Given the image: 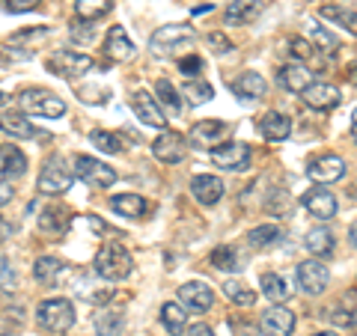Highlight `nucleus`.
I'll return each mask as SVG.
<instances>
[{
    "mask_svg": "<svg viewBox=\"0 0 357 336\" xmlns=\"http://www.w3.org/2000/svg\"><path fill=\"white\" fill-rule=\"evenodd\" d=\"M93 265H96V274L110 280V283H116V280H126L131 274V268H134L131 253L122 247L119 241H105L102 247H98Z\"/></svg>",
    "mask_w": 357,
    "mask_h": 336,
    "instance_id": "f257e3e1",
    "label": "nucleus"
},
{
    "mask_svg": "<svg viewBox=\"0 0 357 336\" xmlns=\"http://www.w3.org/2000/svg\"><path fill=\"white\" fill-rule=\"evenodd\" d=\"M194 42H197L194 27H188V24H167V27L155 30V36L149 39V48H152L155 57H173L176 51L191 48Z\"/></svg>",
    "mask_w": 357,
    "mask_h": 336,
    "instance_id": "f03ea898",
    "label": "nucleus"
},
{
    "mask_svg": "<svg viewBox=\"0 0 357 336\" xmlns=\"http://www.w3.org/2000/svg\"><path fill=\"white\" fill-rule=\"evenodd\" d=\"M18 105L21 110L27 114H36V116H48V119H60L66 114V102L51 93V89H39V86H30V89H21L18 93Z\"/></svg>",
    "mask_w": 357,
    "mask_h": 336,
    "instance_id": "7ed1b4c3",
    "label": "nucleus"
},
{
    "mask_svg": "<svg viewBox=\"0 0 357 336\" xmlns=\"http://www.w3.org/2000/svg\"><path fill=\"white\" fill-rule=\"evenodd\" d=\"M36 321L51 333H66L75 324V307L66 298H48L36 310Z\"/></svg>",
    "mask_w": 357,
    "mask_h": 336,
    "instance_id": "20e7f679",
    "label": "nucleus"
},
{
    "mask_svg": "<svg viewBox=\"0 0 357 336\" xmlns=\"http://www.w3.org/2000/svg\"><path fill=\"white\" fill-rule=\"evenodd\" d=\"M72 178H75V176H72V170H66L63 158H51L48 164L42 167L36 188H39V194L60 197V194H66V190L72 188Z\"/></svg>",
    "mask_w": 357,
    "mask_h": 336,
    "instance_id": "39448f33",
    "label": "nucleus"
},
{
    "mask_svg": "<svg viewBox=\"0 0 357 336\" xmlns=\"http://www.w3.org/2000/svg\"><path fill=\"white\" fill-rule=\"evenodd\" d=\"M48 69L54 75L66 77V81H75V77H81L93 69V57L89 54H77V51H57L48 60Z\"/></svg>",
    "mask_w": 357,
    "mask_h": 336,
    "instance_id": "423d86ee",
    "label": "nucleus"
},
{
    "mask_svg": "<svg viewBox=\"0 0 357 336\" xmlns=\"http://www.w3.org/2000/svg\"><path fill=\"white\" fill-rule=\"evenodd\" d=\"M75 170H77V176H81L89 188H110L116 182V173L110 170L105 161L89 158V155H77V158H75Z\"/></svg>",
    "mask_w": 357,
    "mask_h": 336,
    "instance_id": "0eeeda50",
    "label": "nucleus"
},
{
    "mask_svg": "<svg viewBox=\"0 0 357 336\" xmlns=\"http://www.w3.org/2000/svg\"><path fill=\"white\" fill-rule=\"evenodd\" d=\"M229 134V122H220V119H203L197 122V125L191 128V140L197 149H218L223 140H227Z\"/></svg>",
    "mask_w": 357,
    "mask_h": 336,
    "instance_id": "6e6552de",
    "label": "nucleus"
},
{
    "mask_svg": "<svg viewBox=\"0 0 357 336\" xmlns=\"http://www.w3.org/2000/svg\"><path fill=\"white\" fill-rule=\"evenodd\" d=\"M131 110H134V116H137V119L143 122V125L158 128V131H164V128H167V116H164L161 105L155 102V96L143 93V89H137V93L131 96Z\"/></svg>",
    "mask_w": 357,
    "mask_h": 336,
    "instance_id": "1a4fd4ad",
    "label": "nucleus"
},
{
    "mask_svg": "<svg viewBox=\"0 0 357 336\" xmlns=\"http://www.w3.org/2000/svg\"><path fill=\"white\" fill-rule=\"evenodd\" d=\"M188 152V140L178 131H161L152 143V155L164 164H178Z\"/></svg>",
    "mask_w": 357,
    "mask_h": 336,
    "instance_id": "9d476101",
    "label": "nucleus"
},
{
    "mask_svg": "<svg viewBox=\"0 0 357 336\" xmlns=\"http://www.w3.org/2000/svg\"><path fill=\"white\" fill-rule=\"evenodd\" d=\"M211 161L220 170H244L250 164V146L248 143H220L218 149H211Z\"/></svg>",
    "mask_w": 357,
    "mask_h": 336,
    "instance_id": "9b49d317",
    "label": "nucleus"
},
{
    "mask_svg": "<svg viewBox=\"0 0 357 336\" xmlns=\"http://www.w3.org/2000/svg\"><path fill=\"white\" fill-rule=\"evenodd\" d=\"M259 330H262V336H292V330H295V312L280 307V304H274L271 310L262 312Z\"/></svg>",
    "mask_w": 357,
    "mask_h": 336,
    "instance_id": "f8f14e48",
    "label": "nucleus"
},
{
    "mask_svg": "<svg viewBox=\"0 0 357 336\" xmlns=\"http://www.w3.org/2000/svg\"><path fill=\"white\" fill-rule=\"evenodd\" d=\"M301 203H304V208L310 211L312 217H321V220H331L333 215H337V197L331 194V190L325 185H316L310 188L304 197H301Z\"/></svg>",
    "mask_w": 357,
    "mask_h": 336,
    "instance_id": "ddd939ff",
    "label": "nucleus"
},
{
    "mask_svg": "<svg viewBox=\"0 0 357 336\" xmlns=\"http://www.w3.org/2000/svg\"><path fill=\"white\" fill-rule=\"evenodd\" d=\"M307 176L312 178L316 185H331V182H340L345 176V161L340 155H321V158L310 161L307 167Z\"/></svg>",
    "mask_w": 357,
    "mask_h": 336,
    "instance_id": "4468645a",
    "label": "nucleus"
},
{
    "mask_svg": "<svg viewBox=\"0 0 357 336\" xmlns=\"http://www.w3.org/2000/svg\"><path fill=\"white\" fill-rule=\"evenodd\" d=\"M328 280H331L328 268L321 265L319 259L298 262V283H301V289H304L307 295H319V292H325Z\"/></svg>",
    "mask_w": 357,
    "mask_h": 336,
    "instance_id": "2eb2a0df",
    "label": "nucleus"
},
{
    "mask_svg": "<svg viewBox=\"0 0 357 336\" xmlns=\"http://www.w3.org/2000/svg\"><path fill=\"white\" fill-rule=\"evenodd\" d=\"M105 54H107V60H114V63H126L134 57V42L126 33V27H110L107 39H105Z\"/></svg>",
    "mask_w": 357,
    "mask_h": 336,
    "instance_id": "dca6fc26",
    "label": "nucleus"
},
{
    "mask_svg": "<svg viewBox=\"0 0 357 336\" xmlns=\"http://www.w3.org/2000/svg\"><path fill=\"white\" fill-rule=\"evenodd\" d=\"M178 300L188 307V310H197V312H206L215 304V292L206 286V283H185L178 289Z\"/></svg>",
    "mask_w": 357,
    "mask_h": 336,
    "instance_id": "f3484780",
    "label": "nucleus"
},
{
    "mask_svg": "<svg viewBox=\"0 0 357 336\" xmlns=\"http://www.w3.org/2000/svg\"><path fill=\"white\" fill-rule=\"evenodd\" d=\"M191 194H194V199L199 206H215L223 197V182L218 176H194Z\"/></svg>",
    "mask_w": 357,
    "mask_h": 336,
    "instance_id": "a211bd4d",
    "label": "nucleus"
},
{
    "mask_svg": "<svg viewBox=\"0 0 357 336\" xmlns=\"http://www.w3.org/2000/svg\"><path fill=\"white\" fill-rule=\"evenodd\" d=\"M262 13V0H232L223 13V21L229 27H241V24H250V21Z\"/></svg>",
    "mask_w": 357,
    "mask_h": 336,
    "instance_id": "6ab92c4d",
    "label": "nucleus"
},
{
    "mask_svg": "<svg viewBox=\"0 0 357 336\" xmlns=\"http://www.w3.org/2000/svg\"><path fill=\"white\" fill-rule=\"evenodd\" d=\"M280 84L289 89V93H301L304 96L307 89L312 86V72L307 69L304 63H289L280 69Z\"/></svg>",
    "mask_w": 357,
    "mask_h": 336,
    "instance_id": "aec40b11",
    "label": "nucleus"
},
{
    "mask_svg": "<svg viewBox=\"0 0 357 336\" xmlns=\"http://www.w3.org/2000/svg\"><path fill=\"white\" fill-rule=\"evenodd\" d=\"M69 223H72V215H69V208H63V206H48L42 211V217H39V232L45 235H63L66 229H69Z\"/></svg>",
    "mask_w": 357,
    "mask_h": 336,
    "instance_id": "412c9836",
    "label": "nucleus"
},
{
    "mask_svg": "<svg viewBox=\"0 0 357 336\" xmlns=\"http://www.w3.org/2000/svg\"><path fill=\"white\" fill-rule=\"evenodd\" d=\"M304 102L312 110H331V107L340 105V89L333 84H312L304 93Z\"/></svg>",
    "mask_w": 357,
    "mask_h": 336,
    "instance_id": "4be33fe9",
    "label": "nucleus"
},
{
    "mask_svg": "<svg viewBox=\"0 0 357 336\" xmlns=\"http://www.w3.org/2000/svg\"><path fill=\"white\" fill-rule=\"evenodd\" d=\"M27 173V158L18 146H0V176L3 178H18Z\"/></svg>",
    "mask_w": 357,
    "mask_h": 336,
    "instance_id": "5701e85b",
    "label": "nucleus"
},
{
    "mask_svg": "<svg viewBox=\"0 0 357 336\" xmlns=\"http://www.w3.org/2000/svg\"><path fill=\"white\" fill-rule=\"evenodd\" d=\"M0 128H3L6 134H13V137H18V140L36 137V128H33V122L24 114H18V110H6V114L0 116Z\"/></svg>",
    "mask_w": 357,
    "mask_h": 336,
    "instance_id": "b1692460",
    "label": "nucleus"
},
{
    "mask_svg": "<svg viewBox=\"0 0 357 336\" xmlns=\"http://www.w3.org/2000/svg\"><path fill=\"white\" fill-rule=\"evenodd\" d=\"M265 89H268L265 77L256 75V72H244V75H238L236 81H232V93H236L238 98H262Z\"/></svg>",
    "mask_w": 357,
    "mask_h": 336,
    "instance_id": "393cba45",
    "label": "nucleus"
},
{
    "mask_svg": "<svg viewBox=\"0 0 357 336\" xmlns=\"http://www.w3.org/2000/svg\"><path fill=\"white\" fill-rule=\"evenodd\" d=\"M110 208H114L116 215H122V217H143L146 215V208H149V203L140 194H116L114 199H110Z\"/></svg>",
    "mask_w": 357,
    "mask_h": 336,
    "instance_id": "a878e982",
    "label": "nucleus"
},
{
    "mask_svg": "<svg viewBox=\"0 0 357 336\" xmlns=\"http://www.w3.org/2000/svg\"><path fill=\"white\" fill-rule=\"evenodd\" d=\"M259 128H262L265 140H286L289 134H292V122H289L283 114H265Z\"/></svg>",
    "mask_w": 357,
    "mask_h": 336,
    "instance_id": "bb28decb",
    "label": "nucleus"
},
{
    "mask_svg": "<svg viewBox=\"0 0 357 336\" xmlns=\"http://www.w3.org/2000/svg\"><path fill=\"white\" fill-rule=\"evenodd\" d=\"M60 274H63V262L54 259V256H39V259L33 262V277H36V283H42V286H54Z\"/></svg>",
    "mask_w": 357,
    "mask_h": 336,
    "instance_id": "cd10ccee",
    "label": "nucleus"
},
{
    "mask_svg": "<svg viewBox=\"0 0 357 336\" xmlns=\"http://www.w3.org/2000/svg\"><path fill=\"white\" fill-rule=\"evenodd\" d=\"M155 102H158L161 107H167V114H173V116L182 114V98H178V89L167 81V77H161V81L155 84Z\"/></svg>",
    "mask_w": 357,
    "mask_h": 336,
    "instance_id": "c85d7f7f",
    "label": "nucleus"
},
{
    "mask_svg": "<svg viewBox=\"0 0 357 336\" xmlns=\"http://www.w3.org/2000/svg\"><path fill=\"white\" fill-rule=\"evenodd\" d=\"M161 324L167 330H170L173 336H178L185 328H188V312L182 304H176V300H170V304L161 307Z\"/></svg>",
    "mask_w": 357,
    "mask_h": 336,
    "instance_id": "c756f323",
    "label": "nucleus"
},
{
    "mask_svg": "<svg viewBox=\"0 0 357 336\" xmlns=\"http://www.w3.org/2000/svg\"><path fill=\"white\" fill-rule=\"evenodd\" d=\"M304 244H307V250L312 256H331L333 253V232L325 229V227H316V229L307 232Z\"/></svg>",
    "mask_w": 357,
    "mask_h": 336,
    "instance_id": "7c9ffc66",
    "label": "nucleus"
},
{
    "mask_svg": "<svg viewBox=\"0 0 357 336\" xmlns=\"http://www.w3.org/2000/svg\"><path fill=\"white\" fill-rule=\"evenodd\" d=\"M262 295L271 300V304H283L292 295V289L286 286V280L280 274H262Z\"/></svg>",
    "mask_w": 357,
    "mask_h": 336,
    "instance_id": "2f4dec72",
    "label": "nucleus"
},
{
    "mask_svg": "<svg viewBox=\"0 0 357 336\" xmlns=\"http://www.w3.org/2000/svg\"><path fill=\"white\" fill-rule=\"evenodd\" d=\"M114 9V0H75V13L84 21H98Z\"/></svg>",
    "mask_w": 357,
    "mask_h": 336,
    "instance_id": "473e14b6",
    "label": "nucleus"
},
{
    "mask_svg": "<svg viewBox=\"0 0 357 336\" xmlns=\"http://www.w3.org/2000/svg\"><path fill=\"white\" fill-rule=\"evenodd\" d=\"M223 295H227L236 307H253L256 304V292L248 283H241V280H227V283H223Z\"/></svg>",
    "mask_w": 357,
    "mask_h": 336,
    "instance_id": "72a5a7b5",
    "label": "nucleus"
},
{
    "mask_svg": "<svg viewBox=\"0 0 357 336\" xmlns=\"http://www.w3.org/2000/svg\"><path fill=\"white\" fill-rule=\"evenodd\" d=\"M122 324H126V316H122L119 310H102L96 316L98 336H119L122 333Z\"/></svg>",
    "mask_w": 357,
    "mask_h": 336,
    "instance_id": "f704fd0d",
    "label": "nucleus"
},
{
    "mask_svg": "<svg viewBox=\"0 0 357 336\" xmlns=\"http://www.w3.org/2000/svg\"><path fill=\"white\" fill-rule=\"evenodd\" d=\"M89 143H93L96 149L107 152V155H119L122 149H126L122 134H114V131H93V134H89Z\"/></svg>",
    "mask_w": 357,
    "mask_h": 336,
    "instance_id": "c9c22d12",
    "label": "nucleus"
},
{
    "mask_svg": "<svg viewBox=\"0 0 357 336\" xmlns=\"http://www.w3.org/2000/svg\"><path fill=\"white\" fill-rule=\"evenodd\" d=\"M280 227H274V223H262V227H256L250 229L248 235V241H250V247H271V244L280 241Z\"/></svg>",
    "mask_w": 357,
    "mask_h": 336,
    "instance_id": "e433bc0d",
    "label": "nucleus"
},
{
    "mask_svg": "<svg viewBox=\"0 0 357 336\" xmlns=\"http://www.w3.org/2000/svg\"><path fill=\"white\" fill-rule=\"evenodd\" d=\"M211 265H215L218 271H238L241 259H238L236 247H227V244H220V247H215V253H211Z\"/></svg>",
    "mask_w": 357,
    "mask_h": 336,
    "instance_id": "4c0bfd02",
    "label": "nucleus"
},
{
    "mask_svg": "<svg viewBox=\"0 0 357 336\" xmlns=\"http://www.w3.org/2000/svg\"><path fill=\"white\" fill-rule=\"evenodd\" d=\"M182 96H185L191 105H203V102H208V98H211V86H208L206 81H197V77H194V81H188V84L182 86Z\"/></svg>",
    "mask_w": 357,
    "mask_h": 336,
    "instance_id": "58836bf2",
    "label": "nucleus"
},
{
    "mask_svg": "<svg viewBox=\"0 0 357 336\" xmlns=\"http://www.w3.org/2000/svg\"><path fill=\"white\" fill-rule=\"evenodd\" d=\"M18 286V277H15V268L6 256H0V292H15Z\"/></svg>",
    "mask_w": 357,
    "mask_h": 336,
    "instance_id": "ea45409f",
    "label": "nucleus"
},
{
    "mask_svg": "<svg viewBox=\"0 0 357 336\" xmlns=\"http://www.w3.org/2000/svg\"><path fill=\"white\" fill-rule=\"evenodd\" d=\"M110 98V89H102V86H84L81 89V102L86 105H105Z\"/></svg>",
    "mask_w": 357,
    "mask_h": 336,
    "instance_id": "a19ab883",
    "label": "nucleus"
},
{
    "mask_svg": "<svg viewBox=\"0 0 357 336\" xmlns=\"http://www.w3.org/2000/svg\"><path fill=\"white\" fill-rule=\"evenodd\" d=\"M178 72L188 75L194 81L197 75H203V60L197 57V54H191V57H185V60H178Z\"/></svg>",
    "mask_w": 357,
    "mask_h": 336,
    "instance_id": "79ce46f5",
    "label": "nucleus"
},
{
    "mask_svg": "<svg viewBox=\"0 0 357 336\" xmlns=\"http://www.w3.org/2000/svg\"><path fill=\"white\" fill-rule=\"evenodd\" d=\"M292 54H295V60L310 63L312 57H316V48H312L307 39H292Z\"/></svg>",
    "mask_w": 357,
    "mask_h": 336,
    "instance_id": "37998d69",
    "label": "nucleus"
},
{
    "mask_svg": "<svg viewBox=\"0 0 357 336\" xmlns=\"http://www.w3.org/2000/svg\"><path fill=\"white\" fill-rule=\"evenodd\" d=\"M312 39H316V42L321 45V48H328V54H331L333 48H337V39H333L325 27H316V30H312Z\"/></svg>",
    "mask_w": 357,
    "mask_h": 336,
    "instance_id": "c03bdc74",
    "label": "nucleus"
},
{
    "mask_svg": "<svg viewBox=\"0 0 357 336\" xmlns=\"http://www.w3.org/2000/svg\"><path fill=\"white\" fill-rule=\"evenodd\" d=\"M36 6L39 0H6V9H13V13H33Z\"/></svg>",
    "mask_w": 357,
    "mask_h": 336,
    "instance_id": "a18cd8bd",
    "label": "nucleus"
},
{
    "mask_svg": "<svg viewBox=\"0 0 357 336\" xmlns=\"http://www.w3.org/2000/svg\"><path fill=\"white\" fill-rule=\"evenodd\" d=\"M72 39L75 42H93V27L89 24H75L72 27Z\"/></svg>",
    "mask_w": 357,
    "mask_h": 336,
    "instance_id": "49530a36",
    "label": "nucleus"
},
{
    "mask_svg": "<svg viewBox=\"0 0 357 336\" xmlns=\"http://www.w3.org/2000/svg\"><path fill=\"white\" fill-rule=\"evenodd\" d=\"M13 197H15V190H13V182H6V178H0V206L13 203Z\"/></svg>",
    "mask_w": 357,
    "mask_h": 336,
    "instance_id": "de8ad7c7",
    "label": "nucleus"
},
{
    "mask_svg": "<svg viewBox=\"0 0 357 336\" xmlns=\"http://www.w3.org/2000/svg\"><path fill=\"white\" fill-rule=\"evenodd\" d=\"M208 42H211V45H215V48H218L220 54L232 48V42H229L227 36H223V33H211V36H208Z\"/></svg>",
    "mask_w": 357,
    "mask_h": 336,
    "instance_id": "09e8293b",
    "label": "nucleus"
},
{
    "mask_svg": "<svg viewBox=\"0 0 357 336\" xmlns=\"http://www.w3.org/2000/svg\"><path fill=\"white\" fill-rule=\"evenodd\" d=\"M331 321H337L340 328H349V324L354 321V316H351V312H345V316H342V310H331Z\"/></svg>",
    "mask_w": 357,
    "mask_h": 336,
    "instance_id": "8fccbe9b",
    "label": "nucleus"
},
{
    "mask_svg": "<svg viewBox=\"0 0 357 336\" xmlns=\"http://www.w3.org/2000/svg\"><path fill=\"white\" fill-rule=\"evenodd\" d=\"M188 336H215V333H211L208 324H194V328H188Z\"/></svg>",
    "mask_w": 357,
    "mask_h": 336,
    "instance_id": "3c124183",
    "label": "nucleus"
},
{
    "mask_svg": "<svg viewBox=\"0 0 357 336\" xmlns=\"http://www.w3.org/2000/svg\"><path fill=\"white\" fill-rule=\"evenodd\" d=\"M9 235H13V223H9L6 217H0V244L9 241Z\"/></svg>",
    "mask_w": 357,
    "mask_h": 336,
    "instance_id": "603ef678",
    "label": "nucleus"
},
{
    "mask_svg": "<svg viewBox=\"0 0 357 336\" xmlns=\"http://www.w3.org/2000/svg\"><path fill=\"white\" fill-rule=\"evenodd\" d=\"M232 328H236V336H256V330L250 328V324H241V321H236V324H232Z\"/></svg>",
    "mask_w": 357,
    "mask_h": 336,
    "instance_id": "864d4df0",
    "label": "nucleus"
},
{
    "mask_svg": "<svg viewBox=\"0 0 357 336\" xmlns=\"http://www.w3.org/2000/svg\"><path fill=\"white\" fill-rule=\"evenodd\" d=\"M345 77H349V84H354V86H357V60H354V63H349V69H345Z\"/></svg>",
    "mask_w": 357,
    "mask_h": 336,
    "instance_id": "5fc2aeb1",
    "label": "nucleus"
},
{
    "mask_svg": "<svg viewBox=\"0 0 357 336\" xmlns=\"http://www.w3.org/2000/svg\"><path fill=\"white\" fill-rule=\"evenodd\" d=\"M345 27H349L351 33H357V13H351V15H349V21H345Z\"/></svg>",
    "mask_w": 357,
    "mask_h": 336,
    "instance_id": "6e6d98bb",
    "label": "nucleus"
},
{
    "mask_svg": "<svg viewBox=\"0 0 357 336\" xmlns=\"http://www.w3.org/2000/svg\"><path fill=\"white\" fill-rule=\"evenodd\" d=\"M349 238H351V244H354V247H357V220L351 223V229H349Z\"/></svg>",
    "mask_w": 357,
    "mask_h": 336,
    "instance_id": "4d7b16f0",
    "label": "nucleus"
},
{
    "mask_svg": "<svg viewBox=\"0 0 357 336\" xmlns=\"http://www.w3.org/2000/svg\"><path fill=\"white\" fill-rule=\"evenodd\" d=\"M0 336H9V321L0 319Z\"/></svg>",
    "mask_w": 357,
    "mask_h": 336,
    "instance_id": "13d9d810",
    "label": "nucleus"
},
{
    "mask_svg": "<svg viewBox=\"0 0 357 336\" xmlns=\"http://www.w3.org/2000/svg\"><path fill=\"white\" fill-rule=\"evenodd\" d=\"M312 336H337V333H331V330H321V333H312Z\"/></svg>",
    "mask_w": 357,
    "mask_h": 336,
    "instance_id": "bf43d9fd",
    "label": "nucleus"
},
{
    "mask_svg": "<svg viewBox=\"0 0 357 336\" xmlns=\"http://www.w3.org/2000/svg\"><path fill=\"white\" fill-rule=\"evenodd\" d=\"M3 102H6V96H3V93H0V105H3Z\"/></svg>",
    "mask_w": 357,
    "mask_h": 336,
    "instance_id": "052dcab7",
    "label": "nucleus"
},
{
    "mask_svg": "<svg viewBox=\"0 0 357 336\" xmlns=\"http://www.w3.org/2000/svg\"><path fill=\"white\" fill-rule=\"evenodd\" d=\"M354 125H357V110H354Z\"/></svg>",
    "mask_w": 357,
    "mask_h": 336,
    "instance_id": "680f3d73",
    "label": "nucleus"
},
{
    "mask_svg": "<svg viewBox=\"0 0 357 336\" xmlns=\"http://www.w3.org/2000/svg\"><path fill=\"white\" fill-rule=\"evenodd\" d=\"M354 140H357V125H354Z\"/></svg>",
    "mask_w": 357,
    "mask_h": 336,
    "instance_id": "e2e57ef3",
    "label": "nucleus"
}]
</instances>
